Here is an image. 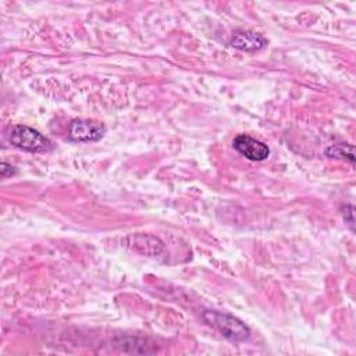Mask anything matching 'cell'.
<instances>
[{"mask_svg": "<svg viewBox=\"0 0 356 356\" xmlns=\"http://www.w3.org/2000/svg\"><path fill=\"white\" fill-rule=\"evenodd\" d=\"M202 318L204 320L206 324L217 330L227 339L239 342V341H246L250 337L249 327L242 320H239L232 314L221 313L216 310H204L202 314Z\"/></svg>", "mask_w": 356, "mask_h": 356, "instance_id": "1", "label": "cell"}, {"mask_svg": "<svg viewBox=\"0 0 356 356\" xmlns=\"http://www.w3.org/2000/svg\"><path fill=\"white\" fill-rule=\"evenodd\" d=\"M10 143L31 153H46L53 149V143L44 135L26 125H15L11 128Z\"/></svg>", "mask_w": 356, "mask_h": 356, "instance_id": "2", "label": "cell"}, {"mask_svg": "<svg viewBox=\"0 0 356 356\" xmlns=\"http://www.w3.org/2000/svg\"><path fill=\"white\" fill-rule=\"evenodd\" d=\"M104 132V125L93 120H72L68 125V136L74 142H96Z\"/></svg>", "mask_w": 356, "mask_h": 356, "instance_id": "3", "label": "cell"}, {"mask_svg": "<svg viewBox=\"0 0 356 356\" xmlns=\"http://www.w3.org/2000/svg\"><path fill=\"white\" fill-rule=\"evenodd\" d=\"M232 146L239 154L250 161H263L270 156V149L266 143L245 134L235 136Z\"/></svg>", "mask_w": 356, "mask_h": 356, "instance_id": "4", "label": "cell"}, {"mask_svg": "<svg viewBox=\"0 0 356 356\" xmlns=\"http://www.w3.org/2000/svg\"><path fill=\"white\" fill-rule=\"evenodd\" d=\"M267 39L253 31H236L228 40V44L242 51H259L267 46Z\"/></svg>", "mask_w": 356, "mask_h": 356, "instance_id": "5", "label": "cell"}, {"mask_svg": "<svg viewBox=\"0 0 356 356\" xmlns=\"http://www.w3.org/2000/svg\"><path fill=\"white\" fill-rule=\"evenodd\" d=\"M125 242L131 249L145 256H157L164 248V243L159 238L146 234L129 235L125 238Z\"/></svg>", "mask_w": 356, "mask_h": 356, "instance_id": "6", "label": "cell"}, {"mask_svg": "<svg viewBox=\"0 0 356 356\" xmlns=\"http://www.w3.org/2000/svg\"><path fill=\"white\" fill-rule=\"evenodd\" d=\"M325 156L331 159L346 160L352 165L355 164V147L350 143H335L325 149Z\"/></svg>", "mask_w": 356, "mask_h": 356, "instance_id": "7", "label": "cell"}, {"mask_svg": "<svg viewBox=\"0 0 356 356\" xmlns=\"http://www.w3.org/2000/svg\"><path fill=\"white\" fill-rule=\"evenodd\" d=\"M353 206L352 204H345L343 207H342V216H343V220H345V222H348L349 224V227H350V229L353 231V225H355V218H353Z\"/></svg>", "mask_w": 356, "mask_h": 356, "instance_id": "8", "label": "cell"}, {"mask_svg": "<svg viewBox=\"0 0 356 356\" xmlns=\"http://www.w3.org/2000/svg\"><path fill=\"white\" fill-rule=\"evenodd\" d=\"M0 172H1V177L3 178H8V177H13L17 174V168L6 161L1 163V167H0Z\"/></svg>", "mask_w": 356, "mask_h": 356, "instance_id": "9", "label": "cell"}]
</instances>
